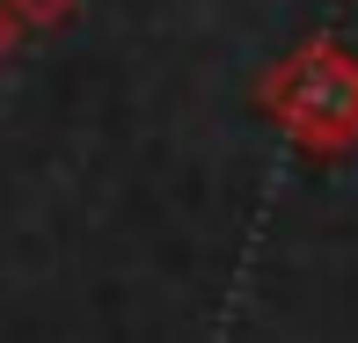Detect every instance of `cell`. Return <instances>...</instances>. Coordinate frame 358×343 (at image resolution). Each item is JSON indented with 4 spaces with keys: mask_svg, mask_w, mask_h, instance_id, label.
Wrapping results in <instances>:
<instances>
[{
    "mask_svg": "<svg viewBox=\"0 0 358 343\" xmlns=\"http://www.w3.org/2000/svg\"><path fill=\"white\" fill-rule=\"evenodd\" d=\"M256 103L300 154H351L358 146V59L336 37H307L256 80Z\"/></svg>",
    "mask_w": 358,
    "mask_h": 343,
    "instance_id": "obj_1",
    "label": "cell"
},
{
    "mask_svg": "<svg viewBox=\"0 0 358 343\" xmlns=\"http://www.w3.org/2000/svg\"><path fill=\"white\" fill-rule=\"evenodd\" d=\"M8 15L22 29H59V22H73L80 15V0H8Z\"/></svg>",
    "mask_w": 358,
    "mask_h": 343,
    "instance_id": "obj_2",
    "label": "cell"
},
{
    "mask_svg": "<svg viewBox=\"0 0 358 343\" xmlns=\"http://www.w3.org/2000/svg\"><path fill=\"white\" fill-rule=\"evenodd\" d=\"M15 44H22V22H15V15H8V0H0V66L15 59Z\"/></svg>",
    "mask_w": 358,
    "mask_h": 343,
    "instance_id": "obj_3",
    "label": "cell"
}]
</instances>
